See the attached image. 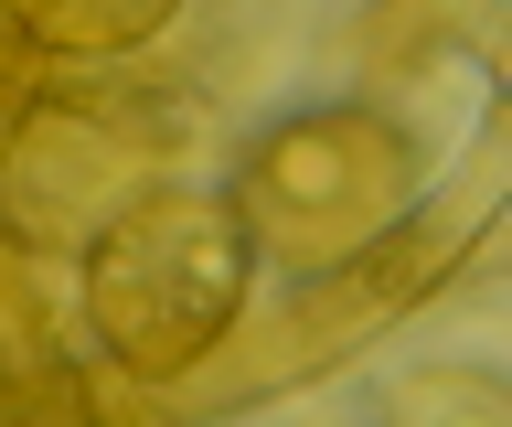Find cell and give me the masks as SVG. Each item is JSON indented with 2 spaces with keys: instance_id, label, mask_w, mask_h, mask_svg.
<instances>
[{
  "instance_id": "6da1fadb",
  "label": "cell",
  "mask_w": 512,
  "mask_h": 427,
  "mask_svg": "<svg viewBox=\"0 0 512 427\" xmlns=\"http://www.w3.org/2000/svg\"><path fill=\"white\" fill-rule=\"evenodd\" d=\"M256 289V246L235 193L214 182H150L128 193L75 257L86 331L118 374H192Z\"/></svg>"
},
{
  "instance_id": "7a4b0ae2",
  "label": "cell",
  "mask_w": 512,
  "mask_h": 427,
  "mask_svg": "<svg viewBox=\"0 0 512 427\" xmlns=\"http://www.w3.org/2000/svg\"><path fill=\"white\" fill-rule=\"evenodd\" d=\"M416 193V139L384 129L374 107H320V118H288L267 150L235 182V214H246V246L278 267H331L352 246H374Z\"/></svg>"
}]
</instances>
